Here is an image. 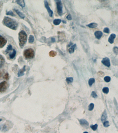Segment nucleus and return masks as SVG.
<instances>
[{
	"instance_id": "f257e3e1",
	"label": "nucleus",
	"mask_w": 118,
	"mask_h": 133,
	"mask_svg": "<svg viewBox=\"0 0 118 133\" xmlns=\"http://www.w3.org/2000/svg\"><path fill=\"white\" fill-rule=\"evenodd\" d=\"M3 24L10 29L16 30L18 27V23L14 19L8 17H5L3 20Z\"/></svg>"
},
{
	"instance_id": "f03ea898",
	"label": "nucleus",
	"mask_w": 118,
	"mask_h": 133,
	"mask_svg": "<svg viewBox=\"0 0 118 133\" xmlns=\"http://www.w3.org/2000/svg\"><path fill=\"white\" fill-rule=\"evenodd\" d=\"M18 35L19 46L21 48H23L27 41V35L24 31L22 30L19 32Z\"/></svg>"
},
{
	"instance_id": "7ed1b4c3",
	"label": "nucleus",
	"mask_w": 118,
	"mask_h": 133,
	"mask_svg": "<svg viewBox=\"0 0 118 133\" xmlns=\"http://www.w3.org/2000/svg\"><path fill=\"white\" fill-rule=\"evenodd\" d=\"M34 51L32 49H28L24 51V56L26 59H32L34 57Z\"/></svg>"
},
{
	"instance_id": "20e7f679",
	"label": "nucleus",
	"mask_w": 118,
	"mask_h": 133,
	"mask_svg": "<svg viewBox=\"0 0 118 133\" xmlns=\"http://www.w3.org/2000/svg\"><path fill=\"white\" fill-rule=\"evenodd\" d=\"M56 2L57 12L59 15L61 16L63 14V6L62 2L61 0L55 1Z\"/></svg>"
},
{
	"instance_id": "39448f33",
	"label": "nucleus",
	"mask_w": 118,
	"mask_h": 133,
	"mask_svg": "<svg viewBox=\"0 0 118 133\" xmlns=\"http://www.w3.org/2000/svg\"><path fill=\"white\" fill-rule=\"evenodd\" d=\"M8 87V85L6 81L0 83V93H3L6 91Z\"/></svg>"
},
{
	"instance_id": "423d86ee",
	"label": "nucleus",
	"mask_w": 118,
	"mask_h": 133,
	"mask_svg": "<svg viewBox=\"0 0 118 133\" xmlns=\"http://www.w3.org/2000/svg\"><path fill=\"white\" fill-rule=\"evenodd\" d=\"M44 2L45 7H46V8L47 9V10L49 16L51 17H53V12L52 10L49 7L48 2L47 1H45Z\"/></svg>"
},
{
	"instance_id": "0eeeda50",
	"label": "nucleus",
	"mask_w": 118,
	"mask_h": 133,
	"mask_svg": "<svg viewBox=\"0 0 118 133\" xmlns=\"http://www.w3.org/2000/svg\"><path fill=\"white\" fill-rule=\"evenodd\" d=\"M102 62L105 66L109 67L110 66V61L108 57L104 58L102 61Z\"/></svg>"
},
{
	"instance_id": "6e6552de",
	"label": "nucleus",
	"mask_w": 118,
	"mask_h": 133,
	"mask_svg": "<svg viewBox=\"0 0 118 133\" xmlns=\"http://www.w3.org/2000/svg\"><path fill=\"white\" fill-rule=\"evenodd\" d=\"M7 41L2 36L0 35V48H3L6 44Z\"/></svg>"
},
{
	"instance_id": "1a4fd4ad",
	"label": "nucleus",
	"mask_w": 118,
	"mask_h": 133,
	"mask_svg": "<svg viewBox=\"0 0 118 133\" xmlns=\"http://www.w3.org/2000/svg\"><path fill=\"white\" fill-rule=\"evenodd\" d=\"M116 35L114 33L111 34L109 37V40H108L109 43H110V44L113 43L115 39L116 38Z\"/></svg>"
},
{
	"instance_id": "9d476101",
	"label": "nucleus",
	"mask_w": 118,
	"mask_h": 133,
	"mask_svg": "<svg viewBox=\"0 0 118 133\" xmlns=\"http://www.w3.org/2000/svg\"><path fill=\"white\" fill-rule=\"evenodd\" d=\"M94 34L96 38L98 39L99 40L102 38L103 35V33L101 31H97L94 33Z\"/></svg>"
},
{
	"instance_id": "9b49d317",
	"label": "nucleus",
	"mask_w": 118,
	"mask_h": 133,
	"mask_svg": "<svg viewBox=\"0 0 118 133\" xmlns=\"http://www.w3.org/2000/svg\"><path fill=\"white\" fill-rule=\"evenodd\" d=\"M25 67L26 66H25L19 70V71H18V77H21V76H23L24 75V72L26 70Z\"/></svg>"
},
{
	"instance_id": "f8f14e48",
	"label": "nucleus",
	"mask_w": 118,
	"mask_h": 133,
	"mask_svg": "<svg viewBox=\"0 0 118 133\" xmlns=\"http://www.w3.org/2000/svg\"><path fill=\"white\" fill-rule=\"evenodd\" d=\"M14 10L15 11L16 13L18 15V16H19L21 18H22V19H24V18H25V15H24L23 13H22L21 12L19 11L18 10L16 9H14Z\"/></svg>"
},
{
	"instance_id": "ddd939ff",
	"label": "nucleus",
	"mask_w": 118,
	"mask_h": 133,
	"mask_svg": "<svg viewBox=\"0 0 118 133\" xmlns=\"http://www.w3.org/2000/svg\"><path fill=\"white\" fill-rule=\"evenodd\" d=\"M5 62V60L4 58L2 55H0V68L4 65Z\"/></svg>"
},
{
	"instance_id": "4468645a",
	"label": "nucleus",
	"mask_w": 118,
	"mask_h": 133,
	"mask_svg": "<svg viewBox=\"0 0 118 133\" xmlns=\"http://www.w3.org/2000/svg\"><path fill=\"white\" fill-rule=\"evenodd\" d=\"M76 47V44H74V45H72L71 47L69 49L68 51L69 52L70 54L73 53L75 52V48Z\"/></svg>"
},
{
	"instance_id": "2eb2a0df",
	"label": "nucleus",
	"mask_w": 118,
	"mask_h": 133,
	"mask_svg": "<svg viewBox=\"0 0 118 133\" xmlns=\"http://www.w3.org/2000/svg\"><path fill=\"white\" fill-rule=\"evenodd\" d=\"M107 117V113L106 111L105 110L103 113H102V116L101 120L102 122H104L105 121Z\"/></svg>"
},
{
	"instance_id": "dca6fc26",
	"label": "nucleus",
	"mask_w": 118,
	"mask_h": 133,
	"mask_svg": "<svg viewBox=\"0 0 118 133\" xmlns=\"http://www.w3.org/2000/svg\"><path fill=\"white\" fill-rule=\"evenodd\" d=\"M16 1L17 4H18L22 8L25 7V2L24 0H17Z\"/></svg>"
},
{
	"instance_id": "f3484780",
	"label": "nucleus",
	"mask_w": 118,
	"mask_h": 133,
	"mask_svg": "<svg viewBox=\"0 0 118 133\" xmlns=\"http://www.w3.org/2000/svg\"><path fill=\"white\" fill-rule=\"evenodd\" d=\"M16 50L14 49L13 50V52L9 54V56L10 59H13L16 56Z\"/></svg>"
},
{
	"instance_id": "a211bd4d",
	"label": "nucleus",
	"mask_w": 118,
	"mask_h": 133,
	"mask_svg": "<svg viewBox=\"0 0 118 133\" xmlns=\"http://www.w3.org/2000/svg\"><path fill=\"white\" fill-rule=\"evenodd\" d=\"M80 123L81 125H86L88 126L89 125V123L85 119H82L80 120Z\"/></svg>"
},
{
	"instance_id": "6ab92c4d",
	"label": "nucleus",
	"mask_w": 118,
	"mask_h": 133,
	"mask_svg": "<svg viewBox=\"0 0 118 133\" xmlns=\"http://www.w3.org/2000/svg\"><path fill=\"white\" fill-rule=\"evenodd\" d=\"M87 26L90 28H94L98 26V24L95 23H93L87 25Z\"/></svg>"
},
{
	"instance_id": "aec40b11",
	"label": "nucleus",
	"mask_w": 118,
	"mask_h": 133,
	"mask_svg": "<svg viewBox=\"0 0 118 133\" xmlns=\"http://www.w3.org/2000/svg\"><path fill=\"white\" fill-rule=\"evenodd\" d=\"M61 22V20L60 19H56L53 20V23L55 25H58Z\"/></svg>"
},
{
	"instance_id": "412c9836",
	"label": "nucleus",
	"mask_w": 118,
	"mask_h": 133,
	"mask_svg": "<svg viewBox=\"0 0 118 133\" xmlns=\"http://www.w3.org/2000/svg\"><path fill=\"white\" fill-rule=\"evenodd\" d=\"M49 56L51 57H55L56 55H57V53L56 52L54 51H51L49 53Z\"/></svg>"
},
{
	"instance_id": "4be33fe9",
	"label": "nucleus",
	"mask_w": 118,
	"mask_h": 133,
	"mask_svg": "<svg viewBox=\"0 0 118 133\" xmlns=\"http://www.w3.org/2000/svg\"><path fill=\"white\" fill-rule=\"evenodd\" d=\"M94 82H95V79L94 78H91L90 79L88 82L89 85L90 86H91Z\"/></svg>"
},
{
	"instance_id": "5701e85b",
	"label": "nucleus",
	"mask_w": 118,
	"mask_h": 133,
	"mask_svg": "<svg viewBox=\"0 0 118 133\" xmlns=\"http://www.w3.org/2000/svg\"><path fill=\"white\" fill-rule=\"evenodd\" d=\"M34 40V36L32 35H30L29 36V42L30 43H32L33 42Z\"/></svg>"
},
{
	"instance_id": "b1692460",
	"label": "nucleus",
	"mask_w": 118,
	"mask_h": 133,
	"mask_svg": "<svg viewBox=\"0 0 118 133\" xmlns=\"http://www.w3.org/2000/svg\"><path fill=\"white\" fill-rule=\"evenodd\" d=\"M73 78L72 77H70L67 78V79H66V81L68 83H72L73 81Z\"/></svg>"
},
{
	"instance_id": "393cba45",
	"label": "nucleus",
	"mask_w": 118,
	"mask_h": 133,
	"mask_svg": "<svg viewBox=\"0 0 118 133\" xmlns=\"http://www.w3.org/2000/svg\"><path fill=\"white\" fill-rule=\"evenodd\" d=\"M102 91L103 93L105 94H107L109 93V89L108 87H105L102 89Z\"/></svg>"
},
{
	"instance_id": "a878e982",
	"label": "nucleus",
	"mask_w": 118,
	"mask_h": 133,
	"mask_svg": "<svg viewBox=\"0 0 118 133\" xmlns=\"http://www.w3.org/2000/svg\"><path fill=\"white\" fill-rule=\"evenodd\" d=\"M12 45H8V47L7 48V49H6V50L5 51V52L6 53H8V52H9V51L10 50H12Z\"/></svg>"
},
{
	"instance_id": "bb28decb",
	"label": "nucleus",
	"mask_w": 118,
	"mask_h": 133,
	"mask_svg": "<svg viewBox=\"0 0 118 133\" xmlns=\"http://www.w3.org/2000/svg\"><path fill=\"white\" fill-rule=\"evenodd\" d=\"M90 127L93 129V130L94 131H95V130H96L97 128L98 125L96 124H95L94 125H90Z\"/></svg>"
},
{
	"instance_id": "cd10ccee",
	"label": "nucleus",
	"mask_w": 118,
	"mask_h": 133,
	"mask_svg": "<svg viewBox=\"0 0 118 133\" xmlns=\"http://www.w3.org/2000/svg\"><path fill=\"white\" fill-rule=\"evenodd\" d=\"M104 80L106 82L109 83L111 80V78L109 76H106L104 77Z\"/></svg>"
},
{
	"instance_id": "c85d7f7f",
	"label": "nucleus",
	"mask_w": 118,
	"mask_h": 133,
	"mask_svg": "<svg viewBox=\"0 0 118 133\" xmlns=\"http://www.w3.org/2000/svg\"><path fill=\"white\" fill-rule=\"evenodd\" d=\"M94 104L93 103L90 104L89 106V110L90 111H92L94 109Z\"/></svg>"
},
{
	"instance_id": "c756f323",
	"label": "nucleus",
	"mask_w": 118,
	"mask_h": 133,
	"mask_svg": "<svg viewBox=\"0 0 118 133\" xmlns=\"http://www.w3.org/2000/svg\"><path fill=\"white\" fill-rule=\"evenodd\" d=\"M6 14L7 15H10V16H12V17L15 16L13 12L12 11H11V10H10L9 11L7 12Z\"/></svg>"
},
{
	"instance_id": "7c9ffc66",
	"label": "nucleus",
	"mask_w": 118,
	"mask_h": 133,
	"mask_svg": "<svg viewBox=\"0 0 118 133\" xmlns=\"http://www.w3.org/2000/svg\"><path fill=\"white\" fill-rule=\"evenodd\" d=\"M113 51L114 53L116 55H118V47H115L113 48Z\"/></svg>"
},
{
	"instance_id": "2f4dec72",
	"label": "nucleus",
	"mask_w": 118,
	"mask_h": 133,
	"mask_svg": "<svg viewBox=\"0 0 118 133\" xmlns=\"http://www.w3.org/2000/svg\"><path fill=\"white\" fill-rule=\"evenodd\" d=\"M103 31H104V33L109 34L110 32V30L108 27H105V28H104Z\"/></svg>"
},
{
	"instance_id": "473e14b6",
	"label": "nucleus",
	"mask_w": 118,
	"mask_h": 133,
	"mask_svg": "<svg viewBox=\"0 0 118 133\" xmlns=\"http://www.w3.org/2000/svg\"><path fill=\"white\" fill-rule=\"evenodd\" d=\"M104 126L105 127H107L110 126L109 124V122L108 121H105L103 123Z\"/></svg>"
},
{
	"instance_id": "72a5a7b5",
	"label": "nucleus",
	"mask_w": 118,
	"mask_h": 133,
	"mask_svg": "<svg viewBox=\"0 0 118 133\" xmlns=\"http://www.w3.org/2000/svg\"><path fill=\"white\" fill-rule=\"evenodd\" d=\"M91 95L93 98H96L97 97V94L94 91H93L92 92V94H91Z\"/></svg>"
},
{
	"instance_id": "f704fd0d",
	"label": "nucleus",
	"mask_w": 118,
	"mask_h": 133,
	"mask_svg": "<svg viewBox=\"0 0 118 133\" xmlns=\"http://www.w3.org/2000/svg\"><path fill=\"white\" fill-rule=\"evenodd\" d=\"M4 78L5 79H6V80H8L9 79V75L8 73H6L5 74V76H4Z\"/></svg>"
},
{
	"instance_id": "c9c22d12",
	"label": "nucleus",
	"mask_w": 118,
	"mask_h": 133,
	"mask_svg": "<svg viewBox=\"0 0 118 133\" xmlns=\"http://www.w3.org/2000/svg\"><path fill=\"white\" fill-rule=\"evenodd\" d=\"M67 18L68 20H71L72 19V17L71 15L69 14L67 16Z\"/></svg>"
},
{
	"instance_id": "e433bc0d",
	"label": "nucleus",
	"mask_w": 118,
	"mask_h": 133,
	"mask_svg": "<svg viewBox=\"0 0 118 133\" xmlns=\"http://www.w3.org/2000/svg\"><path fill=\"white\" fill-rule=\"evenodd\" d=\"M51 40L52 42L54 43L55 42V38H52L51 39Z\"/></svg>"
},
{
	"instance_id": "4c0bfd02",
	"label": "nucleus",
	"mask_w": 118,
	"mask_h": 133,
	"mask_svg": "<svg viewBox=\"0 0 118 133\" xmlns=\"http://www.w3.org/2000/svg\"><path fill=\"white\" fill-rule=\"evenodd\" d=\"M63 23H64V24L66 23V22L65 21H64V20H63Z\"/></svg>"
},
{
	"instance_id": "58836bf2",
	"label": "nucleus",
	"mask_w": 118,
	"mask_h": 133,
	"mask_svg": "<svg viewBox=\"0 0 118 133\" xmlns=\"http://www.w3.org/2000/svg\"><path fill=\"white\" fill-rule=\"evenodd\" d=\"M1 73L0 71V78L1 77Z\"/></svg>"
},
{
	"instance_id": "ea45409f",
	"label": "nucleus",
	"mask_w": 118,
	"mask_h": 133,
	"mask_svg": "<svg viewBox=\"0 0 118 133\" xmlns=\"http://www.w3.org/2000/svg\"><path fill=\"white\" fill-rule=\"evenodd\" d=\"M88 133V132H84V133Z\"/></svg>"
},
{
	"instance_id": "a19ab883",
	"label": "nucleus",
	"mask_w": 118,
	"mask_h": 133,
	"mask_svg": "<svg viewBox=\"0 0 118 133\" xmlns=\"http://www.w3.org/2000/svg\"><path fill=\"white\" fill-rule=\"evenodd\" d=\"M2 121V119H0V122L1 121Z\"/></svg>"
}]
</instances>
